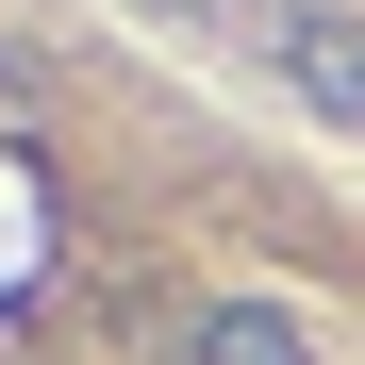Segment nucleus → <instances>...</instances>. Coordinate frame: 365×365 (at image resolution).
Returning <instances> with one entry per match:
<instances>
[{"instance_id":"obj_2","label":"nucleus","mask_w":365,"mask_h":365,"mask_svg":"<svg viewBox=\"0 0 365 365\" xmlns=\"http://www.w3.org/2000/svg\"><path fill=\"white\" fill-rule=\"evenodd\" d=\"M282 67L316 83L332 116H365V34H349V17H282Z\"/></svg>"},{"instance_id":"obj_1","label":"nucleus","mask_w":365,"mask_h":365,"mask_svg":"<svg viewBox=\"0 0 365 365\" xmlns=\"http://www.w3.org/2000/svg\"><path fill=\"white\" fill-rule=\"evenodd\" d=\"M332 316H299V299H200L182 316V365H316Z\"/></svg>"}]
</instances>
